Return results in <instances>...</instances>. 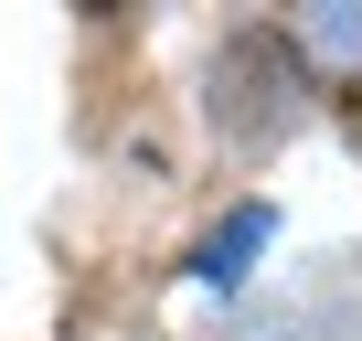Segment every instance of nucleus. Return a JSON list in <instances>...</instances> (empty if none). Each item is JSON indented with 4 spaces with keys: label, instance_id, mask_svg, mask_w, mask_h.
<instances>
[{
    "label": "nucleus",
    "instance_id": "nucleus-2",
    "mask_svg": "<svg viewBox=\"0 0 362 341\" xmlns=\"http://www.w3.org/2000/svg\"><path fill=\"white\" fill-rule=\"evenodd\" d=\"M298 43L341 75H362V0H320V11H298Z\"/></svg>",
    "mask_w": 362,
    "mask_h": 341
},
{
    "label": "nucleus",
    "instance_id": "nucleus-1",
    "mask_svg": "<svg viewBox=\"0 0 362 341\" xmlns=\"http://www.w3.org/2000/svg\"><path fill=\"white\" fill-rule=\"evenodd\" d=\"M267 235H277V214H267V203H235V214L214 224V245H203V277H214V288H235V277H245V256H256Z\"/></svg>",
    "mask_w": 362,
    "mask_h": 341
}]
</instances>
